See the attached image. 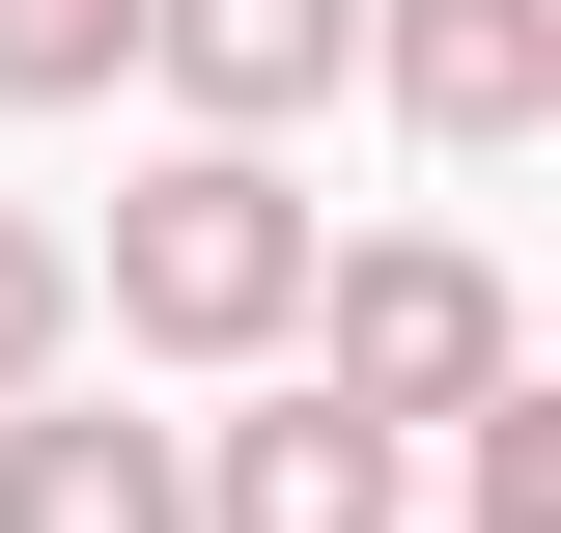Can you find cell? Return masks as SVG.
Returning a JSON list of instances; mask_svg holds the SVG:
<instances>
[{
  "instance_id": "9",
  "label": "cell",
  "mask_w": 561,
  "mask_h": 533,
  "mask_svg": "<svg viewBox=\"0 0 561 533\" xmlns=\"http://www.w3.org/2000/svg\"><path fill=\"white\" fill-rule=\"evenodd\" d=\"M28 365H84V253H57L28 197H0V394H28Z\"/></svg>"
},
{
  "instance_id": "8",
  "label": "cell",
  "mask_w": 561,
  "mask_h": 533,
  "mask_svg": "<svg viewBox=\"0 0 561 533\" xmlns=\"http://www.w3.org/2000/svg\"><path fill=\"white\" fill-rule=\"evenodd\" d=\"M140 84V0H0V113H113Z\"/></svg>"
},
{
  "instance_id": "1",
  "label": "cell",
  "mask_w": 561,
  "mask_h": 533,
  "mask_svg": "<svg viewBox=\"0 0 561 533\" xmlns=\"http://www.w3.org/2000/svg\"><path fill=\"white\" fill-rule=\"evenodd\" d=\"M309 253H337V225L280 197V140H169V169L113 197V337L140 365H280Z\"/></svg>"
},
{
  "instance_id": "6",
  "label": "cell",
  "mask_w": 561,
  "mask_h": 533,
  "mask_svg": "<svg viewBox=\"0 0 561 533\" xmlns=\"http://www.w3.org/2000/svg\"><path fill=\"white\" fill-rule=\"evenodd\" d=\"M0 533H197V450L28 365V394H0Z\"/></svg>"
},
{
  "instance_id": "2",
  "label": "cell",
  "mask_w": 561,
  "mask_h": 533,
  "mask_svg": "<svg viewBox=\"0 0 561 533\" xmlns=\"http://www.w3.org/2000/svg\"><path fill=\"white\" fill-rule=\"evenodd\" d=\"M309 394H365V421H449V394H505L534 365V309H505V253L478 225H365V253H309Z\"/></svg>"
},
{
  "instance_id": "5",
  "label": "cell",
  "mask_w": 561,
  "mask_h": 533,
  "mask_svg": "<svg viewBox=\"0 0 561 533\" xmlns=\"http://www.w3.org/2000/svg\"><path fill=\"white\" fill-rule=\"evenodd\" d=\"M365 84H393L449 169H505V140L561 113V0H365Z\"/></svg>"
},
{
  "instance_id": "3",
  "label": "cell",
  "mask_w": 561,
  "mask_h": 533,
  "mask_svg": "<svg viewBox=\"0 0 561 533\" xmlns=\"http://www.w3.org/2000/svg\"><path fill=\"white\" fill-rule=\"evenodd\" d=\"M197 533H421V421H365V394L280 365L253 421H197Z\"/></svg>"
},
{
  "instance_id": "4",
  "label": "cell",
  "mask_w": 561,
  "mask_h": 533,
  "mask_svg": "<svg viewBox=\"0 0 561 533\" xmlns=\"http://www.w3.org/2000/svg\"><path fill=\"white\" fill-rule=\"evenodd\" d=\"M140 84H169L197 140H280V113L365 84V0H140Z\"/></svg>"
},
{
  "instance_id": "7",
  "label": "cell",
  "mask_w": 561,
  "mask_h": 533,
  "mask_svg": "<svg viewBox=\"0 0 561 533\" xmlns=\"http://www.w3.org/2000/svg\"><path fill=\"white\" fill-rule=\"evenodd\" d=\"M421 450H449V533H561V394H534V365H505V394H449Z\"/></svg>"
}]
</instances>
